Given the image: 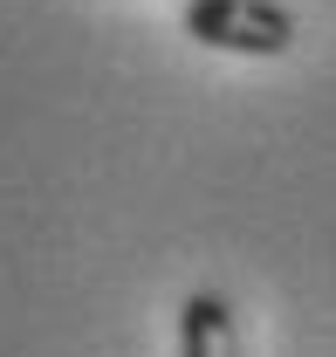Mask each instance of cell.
Returning <instances> with one entry per match:
<instances>
[{"label":"cell","instance_id":"6da1fadb","mask_svg":"<svg viewBox=\"0 0 336 357\" xmlns=\"http://www.w3.org/2000/svg\"><path fill=\"white\" fill-rule=\"evenodd\" d=\"M185 35L220 55H289L295 14L282 0H185Z\"/></svg>","mask_w":336,"mask_h":357},{"label":"cell","instance_id":"7a4b0ae2","mask_svg":"<svg viewBox=\"0 0 336 357\" xmlns=\"http://www.w3.org/2000/svg\"><path fill=\"white\" fill-rule=\"evenodd\" d=\"M178 357H240V323L220 289H192L178 303Z\"/></svg>","mask_w":336,"mask_h":357}]
</instances>
